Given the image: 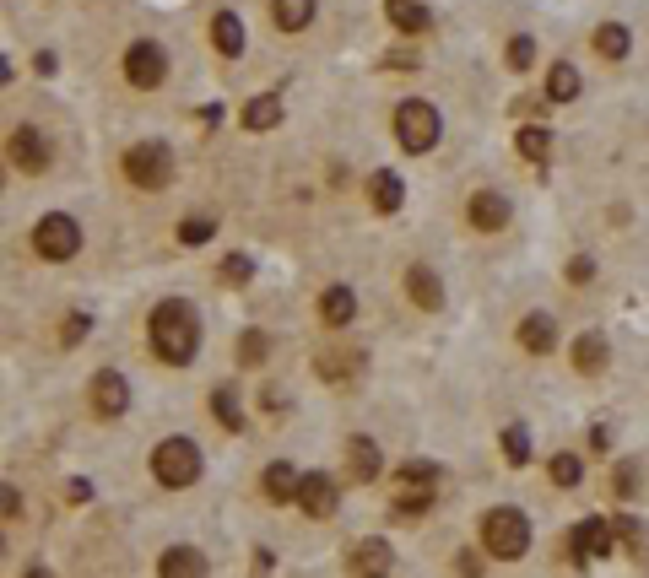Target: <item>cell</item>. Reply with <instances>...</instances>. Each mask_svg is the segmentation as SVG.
Here are the masks:
<instances>
[{"instance_id":"obj_1","label":"cell","mask_w":649,"mask_h":578,"mask_svg":"<svg viewBox=\"0 0 649 578\" xmlns=\"http://www.w3.org/2000/svg\"><path fill=\"white\" fill-rule=\"evenodd\" d=\"M147 335H152V352L168 362V368H184L195 352H201V319L184 298H163L147 319Z\"/></svg>"},{"instance_id":"obj_2","label":"cell","mask_w":649,"mask_h":578,"mask_svg":"<svg viewBox=\"0 0 649 578\" xmlns=\"http://www.w3.org/2000/svg\"><path fill=\"white\" fill-rule=\"evenodd\" d=\"M482 546L498 562H520L531 551V519L520 508H487L482 514Z\"/></svg>"},{"instance_id":"obj_3","label":"cell","mask_w":649,"mask_h":578,"mask_svg":"<svg viewBox=\"0 0 649 578\" xmlns=\"http://www.w3.org/2000/svg\"><path fill=\"white\" fill-rule=\"evenodd\" d=\"M152 476L163 481L168 492L179 487H195V476H201V449H195V438H163L152 449Z\"/></svg>"},{"instance_id":"obj_4","label":"cell","mask_w":649,"mask_h":578,"mask_svg":"<svg viewBox=\"0 0 649 578\" xmlns=\"http://www.w3.org/2000/svg\"><path fill=\"white\" fill-rule=\"evenodd\" d=\"M439 109L422 98H406L401 109H395V141H401V152H433L439 146Z\"/></svg>"},{"instance_id":"obj_5","label":"cell","mask_w":649,"mask_h":578,"mask_svg":"<svg viewBox=\"0 0 649 578\" xmlns=\"http://www.w3.org/2000/svg\"><path fill=\"white\" fill-rule=\"evenodd\" d=\"M125 179L136 184V190H168V179H174V152H168L163 141H141L125 152Z\"/></svg>"},{"instance_id":"obj_6","label":"cell","mask_w":649,"mask_h":578,"mask_svg":"<svg viewBox=\"0 0 649 578\" xmlns=\"http://www.w3.org/2000/svg\"><path fill=\"white\" fill-rule=\"evenodd\" d=\"M33 249L44 254V260L65 265L76 249H82V227H76V217H65V211H49V217L33 227Z\"/></svg>"},{"instance_id":"obj_7","label":"cell","mask_w":649,"mask_h":578,"mask_svg":"<svg viewBox=\"0 0 649 578\" xmlns=\"http://www.w3.org/2000/svg\"><path fill=\"white\" fill-rule=\"evenodd\" d=\"M163 76H168V55L152 44V38H141V44L125 49V82L130 87L152 92V87H163Z\"/></svg>"},{"instance_id":"obj_8","label":"cell","mask_w":649,"mask_h":578,"mask_svg":"<svg viewBox=\"0 0 649 578\" xmlns=\"http://www.w3.org/2000/svg\"><path fill=\"white\" fill-rule=\"evenodd\" d=\"M574 562H595V557H606V551L617 546V524H606V519H579L574 524Z\"/></svg>"},{"instance_id":"obj_9","label":"cell","mask_w":649,"mask_h":578,"mask_svg":"<svg viewBox=\"0 0 649 578\" xmlns=\"http://www.w3.org/2000/svg\"><path fill=\"white\" fill-rule=\"evenodd\" d=\"M6 152H11V163H17L22 173H44L49 168V141L38 136L33 125H17L6 136Z\"/></svg>"},{"instance_id":"obj_10","label":"cell","mask_w":649,"mask_h":578,"mask_svg":"<svg viewBox=\"0 0 649 578\" xmlns=\"http://www.w3.org/2000/svg\"><path fill=\"white\" fill-rule=\"evenodd\" d=\"M92 411H98V416H109V422L130 411V384H125V373L103 368L98 379H92Z\"/></svg>"},{"instance_id":"obj_11","label":"cell","mask_w":649,"mask_h":578,"mask_svg":"<svg viewBox=\"0 0 649 578\" xmlns=\"http://www.w3.org/2000/svg\"><path fill=\"white\" fill-rule=\"evenodd\" d=\"M336 503H341L336 481H330L325 470H309V476H303V487H298V508L309 519H330V514H336Z\"/></svg>"},{"instance_id":"obj_12","label":"cell","mask_w":649,"mask_h":578,"mask_svg":"<svg viewBox=\"0 0 649 578\" xmlns=\"http://www.w3.org/2000/svg\"><path fill=\"white\" fill-rule=\"evenodd\" d=\"M395 568V551L379 541V535H368V541L352 546V578H390Z\"/></svg>"},{"instance_id":"obj_13","label":"cell","mask_w":649,"mask_h":578,"mask_svg":"<svg viewBox=\"0 0 649 578\" xmlns=\"http://www.w3.org/2000/svg\"><path fill=\"white\" fill-rule=\"evenodd\" d=\"M406 298H412L422 314H439V308H444V281H439V271H433V265H412V271H406Z\"/></svg>"},{"instance_id":"obj_14","label":"cell","mask_w":649,"mask_h":578,"mask_svg":"<svg viewBox=\"0 0 649 578\" xmlns=\"http://www.w3.org/2000/svg\"><path fill=\"white\" fill-rule=\"evenodd\" d=\"M466 217H471L476 233H503V227H509V200H503L498 190H476Z\"/></svg>"},{"instance_id":"obj_15","label":"cell","mask_w":649,"mask_h":578,"mask_svg":"<svg viewBox=\"0 0 649 578\" xmlns=\"http://www.w3.org/2000/svg\"><path fill=\"white\" fill-rule=\"evenodd\" d=\"M520 346H525L531 357H547L552 346H558V319L541 314V308H536V314H525V319H520Z\"/></svg>"},{"instance_id":"obj_16","label":"cell","mask_w":649,"mask_h":578,"mask_svg":"<svg viewBox=\"0 0 649 578\" xmlns=\"http://www.w3.org/2000/svg\"><path fill=\"white\" fill-rule=\"evenodd\" d=\"M157 578H206V557L195 546H168L157 562Z\"/></svg>"},{"instance_id":"obj_17","label":"cell","mask_w":649,"mask_h":578,"mask_svg":"<svg viewBox=\"0 0 649 578\" xmlns=\"http://www.w3.org/2000/svg\"><path fill=\"white\" fill-rule=\"evenodd\" d=\"M320 319L330 330H347L352 319H357V298H352V287H325L320 292Z\"/></svg>"},{"instance_id":"obj_18","label":"cell","mask_w":649,"mask_h":578,"mask_svg":"<svg viewBox=\"0 0 649 578\" xmlns=\"http://www.w3.org/2000/svg\"><path fill=\"white\" fill-rule=\"evenodd\" d=\"M368 200H374V211H401V200H406L401 173H390V168L368 173Z\"/></svg>"},{"instance_id":"obj_19","label":"cell","mask_w":649,"mask_h":578,"mask_svg":"<svg viewBox=\"0 0 649 578\" xmlns=\"http://www.w3.org/2000/svg\"><path fill=\"white\" fill-rule=\"evenodd\" d=\"M211 44H217V55L238 60L244 55V22H238L233 11H217V17H211Z\"/></svg>"},{"instance_id":"obj_20","label":"cell","mask_w":649,"mask_h":578,"mask_svg":"<svg viewBox=\"0 0 649 578\" xmlns=\"http://www.w3.org/2000/svg\"><path fill=\"white\" fill-rule=\"evenodd\" d=\"M298 487H303V476L287 460L266 465V497H271V503H298Z\"/></svg>"},{"instance_id":"obj_21","label":"cell","mask_w":649,"mask_h":578,"mask_svg":"<svg viewBox=\"0 0 649 578\" xmlns=\"http://www.w3.org/2000/svg\"><path fill=\"white\" fill-rule=\"evenodd\" d=\"M384 17H390V28H401V33H422L433 22L422 0H384Z\"/></svg>"},{"instance_id":"obj_22","label":"cell","mask_w":649,"mask_h":578,"mask_svg":"<svg viewBox=\"0 0 649 578\" xmlns=\"http://www.w3.org/2000/svg\"><path fill=\"white\" fill-rule=\"evenodd\" d=\"M282 125V98L276 92H260V98L244 103V130H276Z\"/></svg>"},{"instance_id":"obj_23","label":"cell","mask_w":649,"mask_h":578,"mask_svg":"<svg viewBox=\"0 0 649 578\" xmlns=\"http://www.w3.org/2000/svg\"><path fill=\"white\" fill-rule=\"evenodd\" d=\"M271 22L282 33H303L314 22V0H271Z\"/></svg>"},{"instance_id":"obj_24","label":"cell","mask_w":649,"mask_h":578,"mask_svg":"<svg viewBox=\"0 0 649 578\" xmlns=\"http://www.w3.org/2000/svg\"><path fill=\"white\" fill-rule=\"evenodd\" d=\"M347 460H352V476H357V481H374L379 470H384L374 438H352V443H347Z\"/></svg>"},{"instance_id":"obj_25","label":"cell","mask_w":649,"mask_h":578,"mask_svg":"<svg viewBox=\"0 0 649 578\" xmlns=\"http://www.w3.org/2000/svg\"><path fill=\"white\" fill-rule=\"evenodd\" d=\"M628 49H633V38H628L622 22H601V28H595V55L601 60H628Z\"/></svg>"},{"instance_id":"obj_26","label":"cell","mask_w":649,"mask_h":578,"mask_svg":"<svg viewBox=\"0 0 649 578\" xmlns=\"http://www.w3.org/2000/svg\"><path fill=\"white\" fill-rule=\"evenodd\" d=\"M574 368L579 373H601L606 368V335H595V330H585L574 341Z\"/></svg>"},{"instance_id":"obj_27","label":"cell","mask_w":649,"mask_h":578,"mask_svg":"<svg viewBox=\"0 0 649 578\" xmlns=\"http://www.w3.org/2000/svg\"><path fill=\"white\" fill-rule=\"evenodd\" d=\"M579 98V71L568 60H558L547 71V103H574Z\"/></svg>"},{"instance_id":"obj_28","label":"cell","mask_w":649,"mask_h":578,"mask_svg":"<svg viewBox=\"0 0 649 578\" xmlns=\"http://www.w3.org/2000/svg\"><path fill=\"white\" fill-rule=\"evenodd\" d=\"M503 460H509V465H531V433H525V427L520 422H509V427H503Z\"/></svg>"},{"instance_id":"obj_29","label":"cell","mask_w":649,"mask_h":578,"mask_svg":"<svg viewBox=\"0 0 649 578\" xmlns=\"http://www.w3.org/2000/svg\"><path fill=\"white\" fill-rule=\"evenodd\" d=\"M266 357H271V335L266 330H244V335H238V362H244V368H260Z\"/></svg>"},{"instance_id":"obj_30","label":"cell","mask_w":649,"mask_h":578,"mask_svg":"<svg viewBox=\"0 0 649 578\" xmlns=\"http://www.w3.org/2000/svg\"><path fill=\"white\" fill-rule=\"evenodd\" d=\"M211 416H217L228 433H238V427H244V411H238V395H233V389H211Z\"/></svg>"},{"instance_id":"obj_31","label":"cell","mask_w":649,"mask_h":578,"mask_svg":"<svg viewBox=\"0 0 649 578\" xmlns=\"http://www.w3.org/2000/svg\"><path fill=\"white\" fill-rule=\"evenodd\" d=\"M395 481H401V492H412V487H433V481H439V465H433V460H406L401 470H395Z\"/></svg>"},{"instance_id":"obj_32","label":"cell","mask_w":649,"mask_h":578,"mask_svg":"<svg viewBox=\"0 0 649 578\" xmlns=\"http://www.w3.org/2000/svg\"><path fill=\"white\" fill-rule=\"evenodd\" d=\"M552 481H558V487H579V481H585V460H579V454H558V460H552Z\"/></svg>"},{"instance_id":"obj_33","label":"cell","mask_w":649,"mask_h":578,"mask_svg":"<svg viewBox=\"0 0 649 578\" xmlns=\"http://www.w3.org/2000/svg\"><path fill=\"white\" fill-rule=\"evenodd\" d=\"M547 152H552V136L547 130H520V157H531V163H547Z\"/></svg>"},{"instance_id":"obj_34","label":"cell","mask_w":649,"mask_h":578,"mask_svg":"<svg viewBox=\"0 0 649 578\" xmlns=\"http://www.w3.org/2000/svg\"><path fill=\"white\" fill-rule=\"evenodd\" d=\"M357 362H363L357 352H325V357H320V379H347Z\"/></svg>"},{"instance_id":"obj_35","label":"cell","mask_w":649,"mask_h":578,"mask_svg":"<svg viewBox=\"0 0 649 578\" xmlns=\"http://www.w3.org/2000/svg\"><path fill=\"white\" fill-rule=\"evenodd\" d=\"M211 233H217V222H211V217H184V222H179V244H190V249L206 244Z\"/></svg>"},{"instance_id":"obj_36","label":"cell","mask_w":649,"mask_h":578,"mask_svg":"<svg viewBox=\"0 0 649 578\" xmlns=\"http://www.w3.org/2000/svg\"><path fill=\"white\" fill-rule=\"evenodd\" d=\"M249 276H255L249 254H228V260H222V281H228V287H249Z\"/></svg>"},{"instance_id":"obj_37","label":"cell","mask_w":649,"mask_h":578,"mask_svg":"<svg viewBox=\"0 0 649 578\" xmlns=\"http://www.w3.org/2000/svg\"><path fill=\"white\" fill-rule=\"evenodd\" d=\"M509 65H514V71H531V65H536V44H531V38H509Z\"/></svg>"},{"instance_id":"obj_38","label":"cell","mask_w":649,"mask_h":578,"mask_svg":"<svg viewBox=\"0 0 649 578\" xmlns=\"http://www.w3.org/2000/svg\"><path fill=\"white\" fill-rule=\"evenodd\" d=\"M568 281H574V287H590V281H595V260H590V254H574V260H568Z\"/></svg>"},{"instance_id":"obj_39","label":"cell","mask_w":649,"mask_h":578,"mask_svg":"<svg viewBox=\"0 0 649 578\" xmlns=\"http://www.w3.org/2000/svg\"><path fill=\"white\" fill-rule=\"evenodd\" d=\"M87 330H92V319H87V314H71V319H65V330H60V341H65V346H76Z\"/></svg>"},{"instance_id":"obj_40","label":"cell","mask_w":649,"mask_h":578,"mask_svg":"<svg viewBox=\"0 0 649 578\" xmlns=\"http://www.w3.org/2000/svg\"><path fill=\"white\" fill-rule=\"evenodd\" d=\"M65 497H71V503H87V497H92V481H87V476H71V481H65Z\"/></svg>"},{"instance_id":"obj_41","label":"cell","mask_w":649,"mask_h":578,"mask_svg":"<svg viewBox=\"0 0 649 578\" xmlns=\"http://www.w3.org/2000/svg\"><path fill=\"white\" fill-rule=\"evenodd\" d=\"M612 487H617V497H628L633 487H639V470H633V465H622V470H617V481H612Z\"/></svg>"},{"instance_id":"obj_42","label":"cell","mask_w":649,"mask_h":578,"mask_svg":"<svg viewBox=\"0 0 649 578\" xmlns=\"http://www.w3.org/2000/svg\"><path fill=\"white\" fill-rule=\"evenodd\" d=\"M33 65H38V71H44V76H55V65H60V60L49 55V49H38V60H33Z\"/></svg>"},{"instance_id":"obj_43","label":"cell","mask_w":649,"mask_h":578,"mask_svg":"<svg viewBox=\"0 0 649 578\" xmlns=\"http://www.w3.org/2000/svg\"><path fill=\"white\" fill-rule=\"evenodd\" d=\"M6 492V519H17V508H22V497H17V487H0Z\"/></svg>"},{"instance_id":"obj_44","label":"cell","mask_w":649,"mask_h":578,"mask_svg":"<svg viewBox=\"0 0 649 578\" xmlns=\"http://www.w3.org/2000/svg\"><path fill=\"white\" fill-rule=\"evenodd\" d=\"M22 578H55V573H49V568H28V573H22Z\"/></svg>"}]
</instances>
